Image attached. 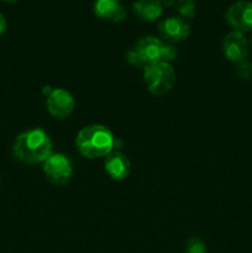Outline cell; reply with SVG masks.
Segmentation results:
<instances>
[{
	"instance_id": "obj_5",
	"label": "cell",
	"mask_w": 252,
	"mask_h": 253,
	"mask_svg": "<svg viewBox=\"0 0 252 253\" xmlns=\"http://www.w3.org/2000/svg\"><path fill=\"white\" fill-rule=\"evenodd\" d=\"M44 174L47 179L56 185H63L72 174V166L63 155H51L44 161Z\"/></svg>"
},
{
	"instance_id": "obj_2",
	"label": "cell",
	"mask_w": 252,
	"mask_h": 253,
	"mask_svg": "<svg viewBox=\"0 0 252 253\" xmlns=\"http://www.w3.org/2000/svg\"><path fill=\"white\" fill-rule=\"evenodd\" d=\"M114 143L115 141L110 131L100 125L84 127L77 136L79 152L88 158H98L109 155L113 150Z\"/></svg>"
},
{
	"instance_id": "obj_3",
	"label": "cell",
	"mask_w": 252,
	"mask_h": 253,
	"mask_svg": "<svg viewBox=\"0 0 252 253\" xmlns=\"http://www.w3.org/2000/svg\"><path fill=\"white\" fill-rule=\"evenodd\" d=\"M145 82L153 95H163L170 90L175 82L174 69L167 62H156L145 67Z\"/></svg>"
},
{
	"instance_id": "obj_4",
	"label": "cell",
	"mask_w": 252,
	"mask_h": 253,
	"mask_svg": "<svg viewBox=\"0 0 252 253\" xmlns=\"http://www.w3.org/2000/svg\"><path fill=\"white\" fill-rule=\"evenodd\" d=\"M226 20L235 31H252V1L239 0L230 5L226 11Z\"/></svg>"
},
{
	"instance_id": "obj_13",
	"label": "cell",
	"mask_w": 252,
	"mask_h": 253,
	"mask_svg": "<svg viewBox=\"0 0 252 253\" xmlns=\"http://www.w3.org/2000/svg\"><path fill=\"white\" fill-rule=\"evenodd\" d=\"M175 7H177V11L179 12L183 17L193 19V17L195 16L197 5H195L194 0H177V1H175Z\"/></svg>"
},
{
	"instance_id": "obj_15",
	"label": "cell",
	"mask_w": 252,
	"mask_h": 253,
	"mask_svg": "<svg viewBox=\"0 0 252 253\" xmlns=\"http://www.w3.org/2000/svg\"><path fill=\"white\" fill-rule=\"evenodd\" d=\"M237 74L244 81H250L252 79V63L250 62H240L239 67H237Z\"/></svg>"
},
{
	"instance_id": "obj_9",
	"label": "cell",
	"mask_w": 252,
	"mask_h": 253,
	"mask_svg": "<svg viewBox=\"0 0 252 253\" xmlns=\"http://www.w3.org/2000/svg\"><path fill=\"white\" fill-rule=\"evenodd\" d=\"M161 36L168 42H182L189 36V25L182 17H168L158 25Z\"/></svg>"
},
{
	"instance_id": "obj_20",
	"label": "cell",
	"mask_w": 252,
	"mask_h": 253,
	"mask_svg": "<svg viewBox=\"0 0 252 253\" xmlns=\"http://www.w3.org/2000/svg\"><path fill=\"white\" fill-rule=\"evenodd\" d=\"M251 43H252V36H251Z\"/></svg>"
},
{
	"instance_id": "obj_7",
	"label": "cell",
	"mask_w": 252,
	"mask_h": 253,
	"mask_svg": "<svg viewBox=\"0 0 252 253\" xmlns=\"http://www.w3.org/2000/svg\"><path fill=\"white\" fill-rule=\"evenodd\" d=\"M47 109L53 118L62 120L73 113L74 99L68 91L63 89H54L48 94Z\"/></svg>"
},
{
	"instance_id": "obj_11",
	"label": "cell",
	"mask_w": 252,
	"mask_h": 253,
	"mask_svg": "<svg viewBox=\"0 0 252 253\" xmlns=\"http://www.w3.org/2000/svg\"><path fill=\"white\" fill-rule=\"evenodd\" d=\"M105 169L113 179H125L130 173V161L123 153H109L105 161Z\"/></svg>"
},
{
	"instance_id": "obj_16",
	"label": "cell",
	"mask_w": 252,
	"mask_h": 253,
	"mask_svg": "<svg viewBox=\"0 0 252 253\" xmlns=\"http://www.w3.org/2000/svg\"><path fill=\"white\" fill-rule=\"evenodd\" d=\"M175 54H177V51H175V48L172 46V44H165L162 62H167L168 63V62L175 58Z\"/></svg>"
},
{
	"instance_id": "obj_8",
	"label": "cell",
	"mask_w": 252,
	"mask_h": 253,
	"mask_svg": "<svg viewBox=\"0 0 252 253\" xmlns=\"http://www.w3.org/2000/svg\"><path fill=\"white\" fill-rule=\"evenodd\" d=\"M222 49L229 61L242 62L249 53V41L242 32L232 31L225 37Z\"/></svg>"
},
{
	"instance_id": "obj_12",
	"label": "cell",
	"mask_w": 252,
	"mask_h": 253,
	"mask_svg": "<svg viewBox=\"0 0 252 253\" xmlns=\"http://www.w3.org/2000/svg\"><path fill=\"white\" fill-rule=\"evenodd\" d=\"M132 11L143 21H153L161 16L163 5L161 0H137L133 2Z\"/></svg>"
},
{
	"instance_id": "obj_6",
	"label": "cell",
	"mask_w": 252,
	"mask_h": 253,
	"mask_svg": "<svg viewBox=\"0 0 252 253\" xmlns=\"http://www.w3.org/2000/svg\"><path fill=\"white\" fill-rule=\"evenodd\" d=\"M165 43L156 37H143L137 42L135 47V53L140 61L141 67H147L156 62H162Z\"/></svg>"
},
{
	"instance_id": "obj_17",
	"label": "cell",
	"mask_w": 252,
	"mask_h": 253,
	"mask_svg": "<svg viewBox=\"0 0 252 253\" xmlns=\"http://www.w3.org/2000/svg\"><path fill=\"white\" fill-rule=\"evenodd\" d=\"M6 26H7L6 19H5L4 15L0 12V36H1V35L5 32V30H6Z\"/></svg>"
},
{
	"instance_id": "obj_14",
	"label": "cell",
	"mask_w": 252,
	"mask_h": 253,
	"mask_svg": "<svg viewBox=\"0 0 252 253\" xmlns=\"http://www.w3.org/2000/svg\"><path fill=\"white\" fill-rule=\"evenodd\" d=\"M187 253H207V247L202 240L190 239L187 244Z\"/></svg>"
},
{
	"instance_id": "obj_19",
	"label": "cell",
	"mask_w": 252,
	"mask_h": 253,
	"mask_svg": "<svg viewBox=\"0 0 252 253\" xmlns=\"http://www.w3.org/2000/svg\"><path fill=\"white\" fill-rule=\"evenodd\" d=\"M2 1H5V2H16L17 0H2Z\"/></svg>"
},
{
	"instance_id": "obj_1",
	"label": "cell",
	"mask_w": 252,
	"mask_h": 253,
	"mask_svg": "<svg viewBox=\"0 0 252 253\" xmlns=\"http://www.w3.org/2000/svg\"><path fill=\"white\" fill-rule=\"evenodd\" d=\"M12 150L17 160L34 165L43 162L51 156L52 143L42 130H30L17 136Z\"/></svg>"
},
{
	"instance_id": "obj_10",
	"label": "cell",
	"mask_w": 252,
	"mask_h": 253,
	"mask_svg": "<svg viewBox=\"0 0 252 253\" xmlns=\"http://www.w3.org/2000/svg\"><path fill=\"white\" fill-rule=\"evenodd\" d=\"M94 12L98 17L109 21H123L126 16V10L119 0H95Z\"/></svg>"
},
{
	"instance_id": "obj_18",
	"label": "cell",
	"mask_w": 252,
	"mask_h": 253,
	"mask_svg": "<svg viewBox=\"0 0 252 253\" xmlns=\"http://www.w3.org/2000/svg\"><path fill=\"white\" fill-rule=\"evenodd\" d=\"M175 1L177 0H161V2H162L163 6H172L173 4H175Z\"/></svg>"
}]
</instances>
